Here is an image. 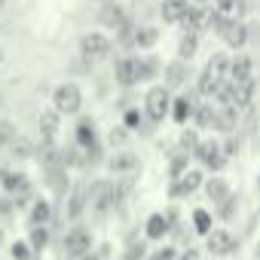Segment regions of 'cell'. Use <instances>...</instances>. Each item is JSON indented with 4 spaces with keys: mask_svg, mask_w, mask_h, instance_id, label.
<instances>
[{
    "mask_svg": "<svg viewBox=\"0 0 260 260\" xmlns=\"http://www.w3.org/2000/svg\"><path fill=\"white\" fill-rule=\"evenodd\" d=\"M86 193H89V208L104 214L110 211L116 202H119V193H116V181H107V178H98L92 184H86Z\"/></svg>",
    "mask_w": 260,
    "mask_h": 260,
    "instance_id": "6da1fadb",
    "label": "cell"
},
{
    "mask_svg": "<svg viewBox=\"0 0 260 260\" xmlns=\"http://www.w3.org/2000/svg\"><path fill=\"white\" fill-rule=\"evenodd\" d=\"M172 89H166L162 83L159 86H150L147 92H144V113H147V119L150 122H162L169 113H172Z\"/></svg>",
    "mask_w": 260,
    "mask_h": 260,
    "instance_id": "7a4b0ae2",
    "label": "cell"
},
{
    "mask_svg": "<svg viewBox=\"0 0 260 260\" xmlns=\"http://www.w3.org/2000/svg\"><path fill=\"white\" fill-rule=\"evenodd\" d=\"M52 107L61 116H77L83 110V89L77 83H58L52 92Z\"/></svg>",
    "mask_w": 260,
    "mask_h": 260,
    "instance_id": "3957f363",
    "label": "cell"
},
{
    "mask_svg": "<svg viewBox=\"0 0 260 260\" xmlns=\"http://www.w3.org/2000/svg\"><path fill=\"white\" fill-rule=\"evenodd\" d=\"M110 49H113V43L101 31H89V34L80 37V55H83V61H104L110 55Z\"/></svg>",
    "mask_w": 260,
    "mask_h": 260,
    "instance_id": "277c9868",
    "label": "cell"
},
{
    "mask_svg": "<svg viewBox=\"0 0 260 260\" xmlns=\"http://www.w3.org/2000/svg\"><path fill=\"white\" fill-rule=\"evenodd\" d=\"M92 248H95V239H92V233H89L86 226H71V230L64 233V239H61V251H64L71 260L89 254Z\"/></svg>",
    "mask_w": 260,
    "mask_h": 260,
    "instance_id": "5b68a950",
    "label": "cell"
},
{
    "mask_svg": "<svg viewBox=\"0 0 260 260\" xmlns=\"http://www.w3.org/2000/svg\"><path fill=\"white\" fill-rule=\"evenodd\" d=\"M202 184H205V175H202L199 169H187L184 175L172 178L169 196H172V199H187V196H193L196 190H202Z\"/></svg>",
    "mask_w": 260,
    "mask_h": 260,
    "instance_id": "8992f818",
    "label": "cell"
},
{
    "mask_svg": "<svg viewBox=\"0 0 260 260\" xmlns=\"http://www.w3.org/2000/svg\"><path fill=\"white\" fill-rule=\"evenodd\" d=\"M193 159L205 169V172H220L223 166H226V156H223V150H220V141H202L199 147H196V153H193Z\"/></svg>",
    "mask_w": 260,
    "mask_h": 260,
    "instance_id": "52a82bcc",
    "label": "cell"
},
{
    "mask_svg": "<svg viewBox=\"0 0 260 260\" xmlns=\"http://www.w3.org/2000/svg\"><path fill=\"white\" fill-rule=\"evenodd\" d=\"M236 248H239V242L230 230H211L205 236V251L211 257H230V254H236Z\"/></svg>",
    "mask_w": 260,
    "mask_h": 260,
    "instance_id": "ba28073f",
    "label": "cell"
},
{
    "mask_svg": "<svg viewBox=\"0 0 260 260\" xmlns=\"http://www.w3.org/2000/svg\"><path fill=\"white\" fill-rule=\"evenodd\" d=\"M104 166L113 172V175H132V172H138L141 169V162H138V153H132V150H125V147H116L107 159H104Z\"/></svg>",
    "mask_w": 260,
    "mask_h": 260,
    "instance_id": "9c48e42d",
    "label": "cell"
},
{
    "mask_svg": "<svg viewBox=\"0 0 260 260\" xmlns=\"http://www.w3.org/2000/svg\"><path fill=\"white\" fill-rule=\"evenodd\" d=\"M187 80H190V61L175 58V61H169V64L162 68V86H166V89L178 92V89L187 86Z\"/></svg>",
    "mask_w": 260,
    "mask_h": 260,
    "instance_id": "30bf717a",
    "label": "cell"
},
{
    "mask_svg": "<svg viewBox=\"0 0 260 260\" xmlns=\"http://www.w3.org/2000/svg\"><path fill=\"white\" fill-rule=\"evenodd\" d=\"M169 233H172V220H169L166 211H153V214L144 220V239H147V242H162Z\"/></svg>",
    "mask_w": 260,
    "mask_h": 260,
    "instance_id": "8fae6325",
    "label": "cell"
},
{
    "mask_svg": "<svg viewBox=\"0 0 260 260\" xmlns=\"http://www.w3.org/2000/svg\"><path fill=\"white\" fill-rule=\"evenodd\" d=\"M190 10H193V0H162L159 4V16L166 25H181Z\"/></svg>",
    "mask_w": 260,
    "mask_h": 260,
    "instance_id": "7c38bea8",
    "label": "cell"
},
{
    "mask_svg": "<svg viewBox=\"0 0 260 260\" xmlns=\"http://www.w3.org/2000/svg\"><path fill=\"white\" fill-rule=\"evenodd\" d=\"M220 37H223V43L230 49H245V43H248V25L242 19H230L226 28L220 31Z\"/></svg>",
    "mask_w": 260,
    "mask_h": 260,
    "instance_id": "4fadbf2b",
    "label": "cell"
},
{
    "mask_svg": "<svg viewBox=\"0 0 260 260\" xmlns=\"http://www.w3.org/2000/svg\"><path fill=\"white\" fill-rule=\"evenodd\" d=\"M64 202H68V217L71 220H80L83 217V211L89 208V193H86V184H77L74 190H68V196H64Z\"/></svg>",
    "mask_w": 260,
    "mask_h": 260,
    "instance_id": "5bb4252c",
    "label": "cell"
},
{
    "mask_svg": "<svg viewBox=\"0 0 260 260\" xmlns=\"http://www.w3.org/2000/svg\"><path fill=\"white\" fill-rule=\"evenodd\" d=\"M113 77L122 89H132L138 86V74H135V55H125V58H116L113 64Z\"/></svg>",
    "mask_w": 260,
    "mask_h": 260,
    "instance_id": "9a60e30c",
    "label": "cell"
},
{
    "mask_svg": "<svg viewBox=\"0 0 260 260\" xmlns=\"http://www.w3.org/2000/svg\"><path fill=\"white\" fill-rule=\"evenodd\" d=\"M52 217H55V211H52V202H49V199H43V196H37V199L31 202L28 223H31V226H49V223H52Z\"/></svg>",
    "mask_w": 260,
    "mask_h": 260,
    "instance_id": "2e32d148",
    "label": "cell"
},
{
    "mask_svg": "<svg viewBox=\"0 0 260 260\" xmlns=\"http://www.w3.org/2000/svg\"><path fill=\"white\" fill-rule=\"evenodd\" d=\"M135 74H138V83H150L162 74V64L156 55H135Z\"/></svg>",
    "mask_w": 260,
    "mask_h": 260,
    "instance_id": "e0dca14e",
    "label": "cell"
},
{
    "mask_svg": "<svg viewBox=\"0 0 260 260\" xmlns=\"http://www.w3.org/2000/svg\"><path fill=\"white\" fill-rule=\"evenodd\" d=\"M202 193L208 196V202H211V205H220L226 196H233L230 184H226L223 178H217V175H214V178H205V184H202Z\"/></svg>",
    "mask_w": 260,
    "mask_h": 260,
    "instance_id": "ac0fdd59",
    "label": "cell"
},
{
    "mask_svg": "<svg viewBox=\"0 0 260 260\" xmlns=\"http://www.w3.org/2000/svg\"><path fill=\"white\" fill-rule=\"evenodd\" d=\"M193 107H196V104H193L190 95H175V98H172V113H169V116H172L178 125H187V119H193Z\"/></svg>",
    "mask_w": 260,
    "mask_h": 260,
    "instance_id": "d6986e66",
    "label": "cell"
},
{
    "mask_svg": "<svg viewBox=\"0 0 260 260\" xmlns=\"http://www.w3.org/2000/svg\"><path fill=\"white\" fill-rule=\"evenodd\" d=\"M98 19H101L104 28H113V31H119V28L125 25V13H122L119 4H104L101 13H98Z\"/></svg>",
    "mask_w": 260,
    "mask_h": 260,
    "instance_id": "ffe728a7",
    "label": "cell"
},
{
    "mask_svg": "<svg viewBox=\"0 0 260 260\" xmlns=\"http://www.w3.org/2000/svg\"><path fill=\"white\" fill-rule=\"evenodd\" d=\"M156 40H159V28L144 25V28H135L132 46H135V49H141V52H147V49H153V46H156Z\"/></svg>",
    "mask_w": 260,
    "mask_h": 260,
    "instance_id": "44dd1931",
    "label": "cell"
},
{
    "mask_svg": "<svg viewBox=\"0 0 260 260\" xmlns=\"http://www.w3.org/2000/svg\"><path fill=\"white\" fill-rule=\"evenodd\" d=\"M58 122H61V113L52 107V110H43L40 113V138L43 141H55V132H58Z\"/></svg>",
    "mask_w": 260,
    "mask_h": 260,
    "instance_id": "7402d4cb",
    "label": "cell"
},
{
    "mask_svg": "<svg viewBox=\"0 0 260 260\" xmlns=\"http://www.w3.org/2000/svg\"><path fill=\"white\" fill-rule=\"evenodd\" d=\"M239 107H233V104H220L217 107V119H214V128H220V132H233L236 128V122H239V113H236Z\"/></svg>",
    "mask_w": 260,
    "mask_h": 260,
    "instance_id": "603a6c76",
    "label": "cell"
},
{
    "mask_svg": "<svg viewBox=\"0 0 260 260\" xmlns=\"http://www.w3.org/2000/svg\"><path fill=\"white\" fill-rule=\"evenodd\" d=\"M7 150H10L13 159H31V156H37V144L31 138H25V135H16V141Z\"/></svg>",
    "mask_w": 260,
    "mask_h": 260,
    "instance_id": "cb8c5ba5",
    "label": "cell"
},
{
    "mask_svg": "<svg viewBox=\"0 0 260 260\" xmlns=\"http://www.w3.org/2000/svg\"><path fill=\"white\" fill-rule=\"evenodd\" d=\"M214 119H217V107H211V101L193 107V122L199 128H214Z\"/></svg>",
    "mask_w": 260,
    "mask_h": 260,
    "instance_id": "d4e9b609",
    "label": "cell"
},
{
    "mask_svg": "<svg viewBox=\"0 0 260 260\" xmlns=\"http://www.w3.org/2000/svg\"><path fill=\"white\" fill-rule=\"evenodd\" d=\"M254 77V64H251V58L248 55H236L233 58V64H230V80H251Z\"/></svg>",
    "mask_w": 260,
    "mask_h": 260,
    "instance_id": "484cf974",
    "label": "cell"
},
{
    "mask_svg": "<svg viewBox=\"0 0 260 260\" xmlns=\"http://www.w3.org/2000/svg\"><path fill=\"white\" fill-rule=\"evenodd\" d=\"M196 52H199V34L187 31V34L181 37V43H178V58L190 61V58H196Z\"/></svg>",
    "mask_w": 260,
    "mask_h": 260,
    "instance_id": "4316f807",
    "label": "cell"
},
{
    "mask_svg": "<svg viewBox=\"0 0 260 260\" xmlns=\"http://www.w3.org/2000/svg\"><path fill=\"white\" fill-rule=\"evenodd\" d=\"M190 220H193V230H196L199 236H208V233H211V226H214V217H211V211H208V208H193Z\"/></svg>",
    "mask_w": 260,
    "mask_h": 260,
    "instance_id": "83f0119b",
    "label": "cell"
},
{
    "mask_svg": "<svg viewBox=\"0 0 260 260\" xmlns=\"http://www.w3.org/2000/svg\"><path fill=\"white\" fill-rule=\"evenodd\" d=\"M144 119H147L144 107H125V110H122V125L128 128V132H138V128H144Z\"/></svg>",
    "mask_w": 260,
    "mask_h": 260,
    "instance_id": "f1b7e54d",
    "label": "cell"
},
{
    "mask_svg": "<svg viewBox=\"0 0 260 260\" xmlns=\"http://www.w3.org/2000/svg\"><path fill=\"white\" fill-rule=\"evenodd\" d=\"M202 144V138H199V132H196V128H184V132H181V138H178V150H184V153H196V147Z\"/></svg>",
    "mask_w": 260,
    "mask_h": 260,
    "instance_id": "f546056e",
    "label": "cell"
},
{
    "mask_svg": "<svg viewBox=\"0 0 260 260\" xmlns=\"http://www.w3.org/2000/svg\"><path fill=\"white\" fill-rule=\"evenodd\" d=\"M28 245H31L37 254H40V251H46V245H49V226H31Z\"/></svg>",
    "mask_w": 260,
    "mask_h": 260,
    "instance_id": "4dcf8cb0",
    "label": "cell"
},
{
    "mask_svg": "<svg viewBox=\"0 0 260 260\" xmlns=\"http://www.w3.org/2000/svg\"><path fill=\"white\" fill-rule=\"evenodd\" d=\"M187 166H190V153L175 150V153H172V159H169V175H172V178H178V175H184V172H187Z\"/></svg>",
    "mask_w": 260,
    "mask_h": 260,
    "instance_id": "1f68e13d",
    "label": "cell"
},
{
    "mask_svg": "<svg viewBox=\"0 0 260 260\" xmlns=\"http://www.w3.org/2000/svg\"><path fill=\"white\" fill-rule=\"evenodd\" d=\"M16 135H19L16 122H10V119H0V147H10V144L16 141Z\"/></svg>",
    "mask_w": 260,
    "mask_h": 260,
    "instance_id": "d6a6232c",
    "label": "cell"
},
{
    "mask_svg": "<svg viewBox=\"0 0 260 260\" xmlns=\"http://www.w3.org/2000/svg\"><path fill=\"white\" fill-rule=\"evenodd\" d=\"M125 138H128V128L125 125H116V128H110L107 132V144L116 150V147H125Z\"/></svg>",
    "mask_w": 260,
    "mask_h": 260,
    "instance_id": "836d02e7",
    "label": "cell"
},
{
    "mask_svg": "<svg viewBox=\"0 0 260 260\" xmlns=\"http://www.w3.org/2000/svg\"><path fill=\"white\" fill-rule=\"evenodd\" d=\"M220 150H223V156H226V159L239 156V138H236V135L230 132V135H226V138L220 141Z\"/></svg>",
    "mask_w": 260,
    "mask_h": 260,
    "instance_id": "e575fe53",
    "label": "cell"
},
{
    "mask_svg": "<svg viewBox=\"0 0 260 260\" xmlns=\"http://www.w3.org/2000/svg\"><path fill=\"white\" fill-rule=\"evenodd\" d=\"M214 208H217V214H220L223 220H233V214H236L239 205H236V196H226V199H223L220 205H214Z\"/></svg>",
    "mask_w": 260,
    "mask_h": 260,
    "instance_id": "d590c367",
    "label": "cell"
},
{
    "mask_svg": "<svg viewBox=\"0 0 260 260\" xmlns=\"http://www.w3.org/2000/svg\"><path fill=\"white\" fill-rule=\"evenodd\" d=\"M175 257H178V248H172V245H162V248L150 251L144 260H175Z\"/></svg>",
    "mask_w": 260,
    "mask_h": 260,
    "instance_id": "8d00e7d4",
    "label": "cell"
},
{
    "mask_svg": "<svg viewBox=\"0 0 260 260\" xmlns=\"http://www.w3.org/2000/svg\"><path fill=\"white\" fill-rule=\"evenodd\" d=\"M147 257V245L144 242H132L125 248V260H144Z\"/></svg>",
    "mask_w": 260,
    "mask_h": 260,
    "instance_id": "74e56055",
    "label": "cell"
},
{
    "mask_svg": "<svg viewBox=\"0 0 260 260\" xmlns=\"http://www.w3.org/2000/svg\"><path fill=\"white\" fill-rule=\"evenodd\" d=\"M175 260H202V254H199L196 248H187V251H178Z\"/></svg>",
    "mask_w": 260,
    "mask_h": 260,
    "instance_id": "f35d334b",
    "label": "cell"
},
{
    "mask_svg": "<svg viewBox=\"0 0 260 260\" xmlns=\"http://www.w3.org/2000/svg\"><path fill=\"white\" fill-rule=\"evenodd\" d=\"M13 208V199H0V214H7Z\"/></svg>",
    "mask_w": 260,
    "mask_h": 260,
    "instance_id": "ab89813d",
    "label": "cell"
},
{
    "mask_svg": "<svg viewBox=\"0 0 260 260\" xmlns=\"http://www.w3.org/2000/svg\"><path fill=\"white\" fill-rule=\"evenodd\" d=\"M98 257L107 260V257H110V245H101V248H98Z\"/></svg>",
    "mask_w": 260,
    "mask_h": 260,
    "instance_id": "60d3db41",
    "label": "cell"
},
{
    "mask_svg": "<svg viewBox=\"0 0 260 260\" xmlns=\"http://www.w3.org/2000/svg\"><path fill=\"white\" fill-rule=\"evenodd\" d=\"M77 260H101V257H98V251H89V254H83V257H77Z\"/></svg>",
    "mask_w": 260,
    "mask_h": 260,
    "instance_id": "b9f144b4",
    "label": "cell"
},
{
    "mask_svg": "<svg viewBox=\"0 0 260 260\" xmlns=\"http://www.w3.org/2000/svg\"><path fill=\"white\" fill-rule=\"evenodd\" d=\"M7 10V0H0V13H4Z\"/></svg>",
    "mask_w": 260,
    "mask_h": 260,
    "instance_id": "7bdbcfd3",
    "label": "cell"
},
{
    "mask_svg": "<svg viewBox=\"0 0 260 260\" xmlns=\"http://www.w3.org/2000/svg\"><path fill=\"white\" fill-rule=\"evenodd\" d=\"M4 55H7V52H4V46H0V64H4Z\"/></svg>",
    "mask_w": 260,
    "mask_h": 260,
    "instance_id": "ee69618b",
    "label": "cell"
},
{
    "mask_svg": "<svg viewBox=\"0 0 260 260\" xmlns=\"http://www.w3.org/2000/svg\"><path fill=\"white\" fill-rule=\"evenodd\" d=\"M4 239H7V236H4V230H0V245H4Z\"/></svg>",
    "mask_w": 260,
    "mask_h": 260,
    "instance_id": "f6af8a7d",
    "label": "cell"
},
{
    "mask_svg": "<svg viewBox=\"0 0 260 260\" xmlns=\"http://www.w3.org/2000/svg\"><path fill=\"white\" fill-rule=\"evenodd\" d=\"M257 190H260V175H257Z\"/></svg>",
    "mask_w": 260,
    "mask_h": 260,
    "instance_id": "bcb514c9",
    "label": "cell"
},
{
    "mask_svg": "<svg viewBox=\"0 0 260 260\" xmlns=\"http://www.w3.org/2000/svg\"><path fill=\"white\" fill-rule=\"evenodd\" d=\"M0 107H4V95H0Z\"/></svg>",
    "mask_w": 260,
    "mask_h": 260,
    "instance_id": "7dc6e473",
    "label": "cell"
}]
</instances>
